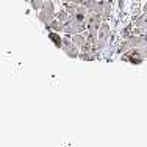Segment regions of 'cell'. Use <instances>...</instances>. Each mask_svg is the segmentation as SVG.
Instances as JSON below:
<instances>
[{
    "label": "cell",
    "mask_w": 147,
    "mask_h": 147,
    "mask_svg": "<svg viewBox=\"0 0 147 147\" xmlns=\"http://www.w3.org/2000/svg\"><path fill=\"white\" fill-rule=\"evenodd\" d=\"M44 2H47V0H44Z\"/></svg>",
    "instance_id": "cell-13"
},
{
    "label": "cell",
    "mask_w": 147,
    "mask_h": 147,
    "mask_svg": "<svg viewBox=\"0 0 147 147\" xmlns=\"http://www.w3.org/2000/svg\"><path fill=\"white\" fill-rule=\"evenodd\" d=\"M136 25H138V28H141L142 31H147V14H142L139 17Z\"/></svg>",
    "instance_id": "cell-10"
},
{
    "label": "cell",
    "mask_w": 147,
    "mask_h": 147,
    "mask_svg": "<svg viewBox=\"0 0 147 147\" xmlns=\"http://www.w3.org/2000/svg\"><path fill=\"white\" fill-rule=\"evenodd\" d=\"M103 19L99 13H94V11H89L86 14V30L91 31V33H97L102 25Z\"/></svg>",
    "instance_id": "cell-3"
},
{
    "label": "cell",
    "mask_w": 147,
    "mask_h": 147,
    "mask_svg": "<svg viewBox=\"0 0 147 147\" xmlns=\"http://www.w3.org/2000/svg\"><path fill=\"white\" fill-rule=\"evenodd\" d=\"M61 49L69 58H78V47L71 41V36H64L63 38V42H61Z\"/></svg>",
    "instance_id": "cell-4"
},
{
    "label": "cell",
    "mask_w": 147,
    "mask_h": 147,
    "mask_svg": "<svg viewBox=\"0 0 147 147\" xmlns=\"http://www.w3.org/2000/svg\"><path fill=\"white\" fill-rule=\"evenodd\" d=\"M45 28H47V30H53V31H58V33H61L63 28H64V22H61L59 19H57V17H55V19L52 20L50 24H47V25H45Z\"/></svg>",
    "instance_id": "cell-7"
},
{
    "label": "cell",
    "mask_w": 147,
    "mask_h": 147,
    "mask_svg": "<svg viewBox=\"0 0 147 147\" xmlns=\"http://www.w3.org/2000/svg\"><path fill=\"white\" fill-rule=\"evenodd\" d=\"M108 36H110V25L107 22H102L99 31H97V49L99 50H102L105 45H107Z\"/></svg>",
    "instance_id": "cell-5"
},
{
    "label": "cell",
    "mask_w": 147,
    "mask_h": 147,
    "mask_svg": "<svg viewBox=\"0 0 147 147\" xmlns=\"http://www.w3.org/2000/svg\"><path fill=\"white\" fill-rule=\"evenodd\" d=\"M42 5H44V0H31V8L34 11H39L42 8Z\"/></svg>",
    "instance_id": "cell-12"
},
{
    "label": "cell",
    "mask_w": 147,
    "mask_h": 147,
    "mask_svg": "<svg viewBox=\"0 0 147 147\" xmlns=\"http://www.w3.org/2000/svg\"><path fill=\"white\" fill-rule=\"evenodd\" d=\"M55 14H57V13H55L53 2H52V0H47V2H44L42 8L38 13V19H39L44 25H47V24H50L52 20L55 19Z\"/></svg>",
    "instance_id": "cell-2"
},
{
    "label": "cell",
    "mask_w": 147,
    "mask_h": 147,
    "mask_svg": "<svg viewBox=\"0 0 147 147\" xmlns=\"http://www.w3.org/2000/svg\"><path fill=\"white\" fill-rule=\"evenodd\" d=\"M86 31V22H82V20L75 19V17H69L64 22V28H63V33L66 34H75V33H85Z\"/></svg>",
    "instance_id": "cell-1"
},
{
    "label": "cell",
    "mask_w": 147,
    "mask_h": 147,
    "mask_svg": "<svg viewBox=\"0 0 147 147\" xmlns=\"http://www.w3.org/2000/svg\"><path fill=\"white\" fill-rule=\"evenodd\" d=\"M49 38L52 39V42L57 45L58 49H61V42H63V36H59L58 31H53V30H49Z\"/></svg>",
    "instance_id": "cell-8"
},
{
    "label": "cell",
    "mask_w": 147,
    "mask_h": 147,
    "mask_svg": "<svg viewBox=\"0 0 147 147\" xmlns=\"http://www.w3.org/2000/svg\"><path fill=\"white\" fill-rule=\"evenodd\" d=\"M102 19L103 20H108L111 16V2L110 0H103V11H102Z\"/></svg>",
    "instance_id": "cell-9"
},
{
    "label": "cell",
    "mask_w": 147,
    "mask_h": 147,
    "mask_svg": "<svg viewBox=\"0 0 147 147\" xmlns=\"http://www.w3.org/2000/svg\"><path fill=\"white\" fill-rule=\"evenodd\" d=\"M71 36V41L77 45L78 49H82L86 42V34L85 33H75V34H69Z\"/></svg>",
    "instance_id": "cell-6"
},
{
    "label": "cell",
    "mask_w": 147,
    "mask_h": 147,
    "mask_svg": "<svg viewBox=\"0 0 147 147\" xmlns=\"http://www.w3.org/2000/svg\"><path fill=\"white\" fill-rule=\"evenodd\" d=\"M55 17H57V19H59L61 22H66V20H67L71 16H69V13L66 11V9H61V11H59L58 14H55Z\"/></svg>",
    "instance_id": "cell-11"
}]
</instances>
